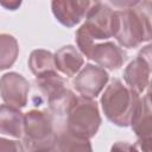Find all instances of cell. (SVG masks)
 Returning <instances> with one entry per match:
<instances>
[{"instance_id":"16","label":"cell","mask_w":152,"mask_h":152,"mask_svg":"<svg viewBox=\"0 0 152 152\" xmlns=\"http://www.w3.org/2000/svg\"><path fill=\"white\" fill-rule=\"evenodd\" d=\"M131 127L138 138L152 139V107L146 97L141 99V104L135 114Z\"/></svg>"},{"instance_id":"13","label":"cell","mask_w":152,"mask_h":152,"mask_svg":"<svg viewBox=\"0 0 152 152\" xmlns=\"http://www.w3.org/2000/svg\"><path fill=\"white\" fill-rule=\"evenodd\" d=\"M150 69L147 64L139 57L129 62L124 71V80L128 88L138 94L142 93L150 84Z\"/></svg>"},{"instance_id":"24","label":"cell","mask_w":152,"mask_h":152,"mask_svg":"<svg viewBox=\"0 0 152 152\" xmlns=\"http://www.w3.org/2000/svg\"><path fill=\"white\" fill-rule=\"evenodd\" d=\"M46 152H58V150H57V147H56V148H53V150H50V151H46Z\"/></svg>"},{"instance_id":"19","label":"cell","mask_w":152,"mask_h":152,"mask_svg":"<svg viewBox=\"0 0 152 152\" xmlns=\"http://www.w3.org/2000/svg\"><path fill=\"white\" fill-rule=\"evenodd\" d=\"M138 57L141 58L148 66L150 71L152 72V43L151 44H147L146 46H144L139 53H138Z\"/></svg>"},{"instance_id":"17","label":"cell","mask_w":152,"mask_h":152,"mask_svg":"<svg viewBox=\"0 0 152 152\" xmlns=\"http://www.w3.org/2000/svg\"><path fill=\"white\" fill-rule=\"evenodd\" d=\"M19 46L15 38L11 34L2 33L0 36V68L2 70L10 68L17 59Z\"/></svg>"},{"instance_id":"4","label":"cell","mask_w":152,"mask_h":152,"mask_svg":"<svg viewBox=\"0 0 152 152\" xmlns=\"http://www.w3.org/2000/svg\"><path fill=\"white\" fill-rule=\"evenodd\" d=\"M36 86L55 115H66L77 101V96L66 87L65 80L57 71L36 77Z\"/></svg>"},{"instance_id":"5","label":"cell","mask_w":152,"mask_h":152,"mask_svg":"<svg viewBox=\"0 0 152 152\" xmlns=\"http://www.w3.org/2000/svg\"><path fill=\"white\" fill-rule=\"evenodd\" d=\"M101 125V116L96 101L80 96L66 115L65 128L72 134L90 139L93 138Z\"/></svg>"},{"instance_id":"8","label":"cell","mask_w":152,"mask_h":152,"mask_svg":"<svg viewBox=\"0 0 152 152\" xmlns=\"http://www.w3.org/2000/svg\"><path fill=\"white\" fill-rule=\"evenodd\" d=\"M30 84L27 80L17 72H7L1 77V97L5 104L23 108L27 103Z\"/></svg>"},{"instance_id":"9","label":"cell","mask_w":152,"mask_h":152,"mask_svg":"<svg viewBox=\"0 0 152 152\" xmlns=\"http://www.w3.org/2000/svg\"><path fill=\"white\" fill-rule=\"evenodd\" d=\"M93 1L78 0H55L51 2V8L55 18L63 26L72 27L87 17Z\"/></svg>"},{"instance_id":"22","label":"cell","mask_w":152,"mask_h":152,"mask_svg":"<svg viewBox=\"0 0 152 152\" xmlns=\"http://www.w3.org/2000/svg\"><path fill=\"white\" fill-rule=\"evenodd\" d=\"M1 5L4 6V7H8L10 10H12V11H14L18 6H20V1H14V2H10V4H6V2H1Z\"/></svg>"},{"instance_id":"12","label":"cell","mask_w":152,"mask_h":152,"mask_svg":"<svg viewBox=\"0 0 152 152\" xmlns=\"http://www.w3.org/2000/svg\"><path fill=\"white\" fill-rule=\"evenodd\" d=\"M25 127V114L20 109L8 104H1L0 108V132L15 139L23 138Z\"/></svg>"},{"instance_id":"23","label":"cell","mask_w":152,"mask_h":152,"mask_svg":"<svg viewBox=\"0 0 152 152\" xmlns=\"http://www.w3.org/2000/svg\"><path fill=\"white\" fill-rule=\"evenodd\" d=\"M145 97L147 99V101H148L150 106L152 107V81L150 82V84H148V87H147V94H146V96H145Z\"/></svg>"},{"instance_id":"1","label":"cell","mask_w":152,"mask_h":152,"mask_svg":"<svg viewBox=\"0 0 152 152\" xmlns=\"http://www.w3.org/2000/svg\"><path fill=\"white\" fill-rule=\"evenodd\" d=\"M122 6L116 11V42L127 49L137 48L142 42L152 40V1L112 2Z\"/></svg>"},{"instance_id":"2","label":"cell","mask_w":152,"mask_h":152,"mask_svg":"<svg viewBox=\"0 0 152 152\" xmlns=\"http://www.w3.org/2000/svg\"><path fill=\"white\" fill-rule=\"evenodd\" d=\"M141 104V97L119 78H113L101 96V107L106 118L116 126H131Z\"/></svg>"},{"instance_id":"6","label":"cell","mask_w":152,"mask_h":152,"mask_svg":"<svg viewBox=\"0 0 152 152\" xmlns=\"http://www.w3.org/2000/svg\"><path fill=\"white\" fill-rule=\"evenodd\" d=\"M82 27L96 42L115 37L118 27L116 11H113L104 2L93 1Z\"/></svg>"},{"instance_id":"7","label":"cell","mask_w":152,"mask_h":152,"mask_svg":"<svg viewBox=\"0 0 152 152\" xmlns=\"http://www.w3.org/2000/svg\"><path fill=\"white\" fill-rule=\"evenodd\" d=\"M108 80V72L103 68L95 64H86L72 80V86L82 97L94 99L102 91Z\"/></svg>"},{"instance_id":"3","label":"cell","mask_w":152,"mask_h":152,"mask_svg":"<svg viewBox=\"0 0 152 152\" xmlns=\"http://www.w3.org/2000/svg\"><path fill=\"white\" fill-rule=\"evenodd\" d=\"M57 132L48 110L31 109L25 114L23 145L26 152H46L56 148Z\"/></svg>"},{"instance_id":"11","label":"cell","mask_w":152,"mask_h":152,"mask_svg":"<svg viewBox=\"0 0 152 152\" xmlns=\"http://www.w3.org/2000/svg\"><path fill=\"white\" fill-rule=\"evenodd\" d=\"M83 63V55L72 45H65L55 53L56 69L66 77L77 75L81 71Z\"/></svg>"},{"instance_id":"18","label":"cell","mask_w":152,"mask_h":152,"mask_svg":"<svg viewBox=\"0 0 152 152\" xmlns=\"http://www.w3.org/2000/svg\"><path fill=\"white\" fill-rule=\"evenodd\" d=\"M0 152H26V150L24 145L17 140H10L6 138H1Z\"/></svg>"},{"instance_id":"10","label":"cell","mask_w":152,"mask_h":152,"mask_svg":"<svg viewBox=\"0 0 152 152\" xmlns=\"http://www.w3.org/2000/svg\"><path fill=\"white\" fill-rule=\"evenodd\" d=\"M90 59H93L99 66L103 69L115 70L124 64L126 59V53L115 43L104 42L97 43L94 46L90 55Z\"/></svg>"},{"instance_id":"15","label":"cell","mask_w":152,"mask_h":152,"mask_svg":"<svg viewBox=\"0 0 152 152\" xmlns=\"http://www.w3.org/2000/svg\"><path fill=\"white\" fill-rule=\"evenodd\" d=\"M56 147L58 152H93L89 139L77 137L65 127L57 132Z\"/></svg>"},{"instance_id":"21","label":"cell","mask_w":152,"mask_h":152,"mask_svg":"<svg viewBox=\"0 0 152 152\" xmlns=\"http://www.w3.org/2000/svg\"><path fill=\"white\" fill-rule=\"evenodd\" d=\"M110 152H137L134 145L129 144V142H126V141H118L115 142L112 148H110Z\"/></svg>"},{"instance_id":"14","label":"cell","mask_w":152,"mask_h":152,"mask_svg":"<svg viewBox=\"0 0 152 152\" xmlns=\"http://www.w3.org/2000/svg\"><path fill=\"white\" fill-rule=\"evenodd\" d=\"M28 68L36 77L56 72L57 69L55 64V55L44 49L33 50L28 57Z\"/></svg>"},{"instance_id":"20","label":"cell","mask_w":152,"mask_h":152,"mask_svg":"<svg viewBox=\"0 0 152 152\" xmlns=\"http://www.w3.org/2000/svg\"><path fill=\"white\" fill-rule=\"evenodd\" d=\"M134 147L137 152H152V139L150 138H138Z\"/></svg>"}]
</instances>
